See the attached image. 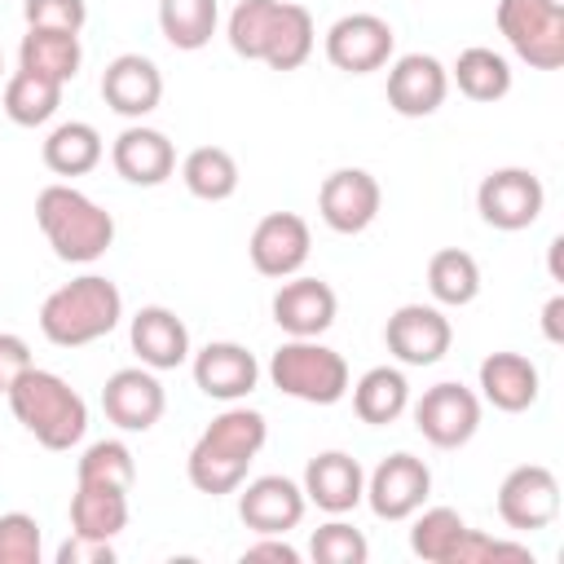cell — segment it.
<instances>
[{
  "label": "cell",
  "instance_id": "43",
  "mask_svg": "<svg viewBox=\"0 0 564 564\" xmlns=\"http://www.w3.org/2000/svg\"><path fill=\"white\" fill-rule=\"evenodd\" d=\"M242 560H273V564H300V551L286 542V533H256V542L242 551Z\"/></svg>",
  "mask_w": 564,
  "mask_h": 564
},
{
  "label": "cell",
  "instance_id": "39",
  "mask_svg": "<svg viewBox=\"0 0 564 564\" xmlns=\"http://www.w3.org/2000/svg\"><path fill=\"white\" fill-rule=\"evenodd\" d=\"M489 560H529L533 564V551L524 542H507V538H489L480 529L467 524V533L458 538L454 546V560L449 564H489Z\"/></svg>",
  "mask_w": 564,
  "mask_h": 564
},
{
  "label": "cell",
  "instance_id": "5",
  "mask_svg": "<svg viewBox=\"0 0 564 564\" xmlns=\"http://www.w3.org/2000/svg\"><path fill=\"white\" fill-rule=\"evenodd\" d=\"M4 397H9L13 419H18L44 449H57V454H62V449L79 445L84 432H88V405H84V397H79L62 375H53V370L31 366Z\"/></svg>",
  "mask_w": 564,
  "mask_h": 564
},
{
  "label": "cell",
  "instance_id": "46",
  "mask_svg": "<svg viewBox=\"0 0 564 564\" xmlns=\"http://www.w3.org/2000/svg\"><path fill=\"white\" fill-rule=\"evenodd\" d=\"M0 70H4V57H0Z\"/></svg>",
  "mask_w": 564,
  "mask_h": 564
},
{
  "label": "cell",
  "instance_id": "36",
  "mask_svg": "<svg viewBox=\"0 0 564 564\" xmlns=\"http://www.w3.org/2000/svg\"><path fill=\"white\" fill-rule=\"evenodd\" d=\"M75 485H106L132 494L137 485V458L123 441H93L75 463Z\"/></svg>",
  "mask_w": 564,
  "mask_h": 564
},
{
  "label": "cell",
  "instance_id": "1",
  "mask_svg": "<svg viewBox=\"0 0 564 564\" xmlns=\"http://www.w3.org/2000/svg\"><path fill=\"white\" fill-rule=\"evenodd\" d=\"M264 441H269V423H264L260 410L238 405V401L225 405V410L198 432V441L189 445V458H185L189 485H194L198 494H207V498L234 494V489L247 480V471H251L256 454L264 449Z\"/></svg>",
  "mask_w": 564,
  "mask_h": 564
},
{
  "label": "cell",
  "instance_id": "13",
  "mask_svg": "<svg viewBox=\"0 0 564 564\" xmlns=\"http://www.w3.org/2000/svg\"><path fill=\"white\" fill-rule=\"evenodd\" d=\"M308 251H313V234H308V220L295 216V212H269L256 220L251 238H247V256H251V269L260 278H295L304 264H308Z\"/></svg>",
  "mask_w": 564,
  "mask_h": 564
},
{
  "label": "cell",
  "instance_id": "21",
  "mask_svg": "<svg viewBox=\"0 0 564 564\" xmlns=\"http://www.w3.org/2000/svg\"><path fill=\"white\" fill-rule=\"evenodd\" d=\"M238 489V520L251 533H291L308 511V498L291 476H256Z\"/></svg>",
  "mask_w": 564,
  "mask_h": 564
},
{
  "label": "cell",
  "instance_id": "25",
  "mask_svg": "<svg viewBox=\"0 0 564 564\" xmlns=\"http://www.w3.org/2000/svg\"><path fill=\"white\" fill-rule=\"evenodd\" d=\"M476 379H480V401H489V405L502 410V414H524V410L538 401V392H542L538 366H533L524 352H511V348L489 352V357L480 361Z\"/></svg>",
  "mask_w": 564,
  "mask_h": 564
},
{
  "label": "cell",
  "instance_id": "45",
  "mask_svg": "<svg viewBox=\"0 0 564 564\" xmlns=\"http://www.w3.org/2000/svg\"><path fill=\"white\" fill-rule=\"evenodd\" d=\"M560 247H564V238H551V278L560 282Z\"/></svg>",
  "mask_w": 564,
  "mask_h": 564
},
{
  "label": "cell",
  "instance_id": "20",
  "mask_svg": "<svg viewBox=\"0 0 564 564\" xmlns=\"http://www.w3.org/2000/svg\"><path fill=\"white\" fill-rule=\"evenodd\" d=\"M101 101H106L115 115L141 123V119L154 115L159 101H163V70H159L154 57H145V53H119V57H110L106 70H101Z\"/></svg>",
  "mask_w": 564,
  "mask_h": 564
},
{
  "label": "cell",
  "instance_id": "34",
  "mask_svg": "<svg viewBox=\"0 0 564 564\" xmlns=\"http://www.w3.org/2000/svg\"><path fill=\"white\" fill-rule=\"evenodd\" d=\"M449 79L458 84L463 97L471 101H502L511 93V62L485 44H471L458 53V62L449 66Z\"/></svg>",
  "mask_w": 564,
  "mask_h": 564
},
{
  "label": "cell",
  "instance_id": "16",
  "mask_svg": "<svg viewBox=\"0 0 564 564\" xmlns=\"http://www.w3.org/2000/svg\"><path fill=\"white\" fill-rule=\"evenodd\" d=\"M269 313H273V322L286 339H322L335 326L339 300H335L330 282L295 273V278H282V286L273 291Z\"/></svg>",
  "mask_w": 564,
  "mask_h": 564
},
{
  "label": "cell",
  "instance_id": "30",
  "mask_svg": "<svg viewBox=\"0 0 564 564\" xmlns=\"http://www.w3.org/2000/svg\"><path fill=\"white\" fill-rule=\"evenodd\" d=\"M128 529V494L106 485H75L70 494V533L84 538H119Z\"/></svg>",
  "mask_w": 564,
  "mask_h": 564
},
{
  "label": "cell",
  "instance_id": "41",
  "mask_svg": "<svg viewBox=\"0 0 564 564\" xmlns=\"http://www.w3.org/2000/svg\"><path fill=\"white\" fill-rule=\"evenodd\" d=\"M31 366H35L31 344H26L22 335H13V330H0V397H4Z\"/></svg>",
  "mask_w": 564,
  "mask_h": 564
},
{
  "label": "cell",
  "instance_id": "42",
  "mask_svg": "<svg viewBox=\"0 0 564 564\" xmlns=\"http://www.w3.org/2000/svg\"><path fill=\"white\" fill-rule=\"evenodd\" d=\"M110 560H115V546L101 542V538L70 533V538L57 546V564H110Z\"/></svg>",
  "mask_w": 564,
  "mask_h": 564
},
{
  "label": "cell",
  "instance_id": "9",
  "mask_svg": "<svg viewBox=\"0 0 564 564\" xmlns=\"http://www.w3.org/2000/svg\"><path fill=\"white\" fill-rule=\"evenodd\" d=\"M542 207H546V185L529 167H494L476 185V212L489 229L520 234L542 216Z\"/></svg>",
  "mask_w": 564,
  "mask_h": 564
},
{
  "label": "cell",
  "instance_id": "22",
  "mask_svg": "<svg viewBox=\"0 0 564 564\" xmlns=\"http://www.w3.org/2000/svg\"><path fill=\"white\" fill-rule=\"evenodd\" d=\"M304 498L326 511V516H348L361 498H366V471L348 449H322L308 458L304 480H300Z\"/></svg>",
  "mask_w": 564,
  "mask_h": 564
},
{
  "label": "cell",
  "instance_id": "40",
  "mask_svg": "<svg viewBox=\"0 0 564 564\" xmlns=\"http://www.w3.org/2000/svg\"><path fill=\"white\" fill-rule=\"evenodd\" d=\"M22 18L26 26H44V31H84L88 22V4L84 0H22Z\"/></svg>",
  "mask_w": 564,
  "mask_h": 564
},
{
  "label": "cell",
  "instance_id": "26",
  "mask_svg": "<svg viewBox=\"0 0 564 564\" xmlns=\"http://www.w3.org/2000/svg\"><path fill=\"white\" fill-rule=\"evenodd\" d=\"M352 388V410L370 427H388L410 410V379L397 366H370Z\"/></svg>",
  "mask_w": 564,
  "mask_h": 564
},
{
  "label": "cell",
  "instance_id": "23",
  "mask_svg": "<svg viewBox=\"0 0 564 564\" xmlns=\"http://www.w3.org/2000/svg\"><path fill=\"white\" fill-rule=\"evenodd\" d=\"M128 344L141 366L150 370H176L189 361V326L167 308V304H145L128 322Z\"/></svg>",
  "mask_w": 564,
  "mask_h": 564
},
{
  "label": "cell",
  "instance_id": "32",
  "mask_svg": "<svg viewBox=\"0 0 564 564\" xmlns=\"http://www.w3.org/2000/svg\"><path fill=\"white\" fill-rule=\"evenodd\" d=\"M427 291L441 308H463L480 295V264L463 247H441L427 260Z\"/></svg>",
  "mask_w": 564,
  "mask_h": 564
},
{
  "label": "cell",
  "instance_id": "37",
  "mask_svg": "<svg viewBox=\"0 0 564 564\" xmlns=\"http://www.w3.org/2000/svg\"><path fill=\"white\" fill-rule=\"evenodd\" d=\"M308 555H313L317 564H366L370 542H366L361 529H352L348 520L335 516V520H326V524L313 529V538H308Z\"/></svg>",
  "mask_w": 564,
  "mask_h": 564
},
{
  "label": "cell",
  "instance_id": "19",
  "mask_svg": "<svg viewBox=\"0 0 564 564\" xmlns=\"http://www.w3.org/2000/svg\"><path fill=\"white\" fill-rule=\"evenodd\" d=\"M449 97V70L432 53H401L388 66V106L401 119H427Z\"/></svg>",
  "mask_w": 564,
  "mask_h": 564
},
{
  "label": "cell",
  "instance_id": "3",
  "mask_svg": "<svg viewBox=\"0 0 564 564\" xmlns=\"http://www.w3.org/2000/svg\"><path fill=\"white\" fill-rule=\"evenodd\" d=\"M35 225L66 264H93L115 242V216L66 181H53L35 194Z\"/></svg>",
  "mask_w": 564,
  "mask_h": 564
},
{
  "label": "cell",
  "instance_id": "12",
  "mask_svg": "<svg viewBox=\"0 0 564 564\" xmlns=\"http://www.w3.org/2000/svg\"><path fill=\"white\" fill-rule=\"evenodd\" d=\"M498 516L516 533H538L560 516V480L542 463H520L498 485Z\"/></svg>",
  "mask_w": 564,
  "mask_h": 564
},
{
  "label": "cell",
  "instance_id": "15",
  "mask_svg": "<svg viewBox=\"0 0 564 564\" xmlns=\"http://www.w3.org/2000/svg\"><path fill=\"white\" fill-rule=\"evenodd\" d=\"M383 344L401 366H436L454 344V326L441 304H401L383 326Z\"/></svg>",
  "mask_w": 564,
  "mask_h": 564
},
{
  "label": "cell",
  "instance_id": "4",
  "mask_svg": "<svg viewBox=\"0 0 564 564\" xmlns=\"http://www.w3.org/2000/svg\"><path fill=\"white\" fill-rule=\"evenodd\" d=\"M123 322V295L110 278L84 273L62 282L57 291L44 295L40 304V335L57 348H84L106 339Z\"/></svg>",
  "mask_w": 564,
  "mask_h": 564
},
{
  "label": "cell",
  "instance_id": "17",
  "mask_svg": "<svg viewBox=\"0 0 564 564\" xmlns=\"http://www.w3.org/2000/svg\"><path fill=\"white\" fill-rule=\"evenodd\" d=\"M101 410L119 432H150L167 410V392L159 383V370H150V366L115 370L101 383Z\"/></svg>",
  "mask_w": 564,
  "mask_h": 564
},
{
  "label": "cell",
  "instance_id": "33",
  "mask_svg": "<svg viewBox=\"0 0 564 564\" xmlns=\"http://www.w3.org/2000/svg\"><path fill=\"white\" fill-rule=\"evenodd\" d=\"M220 26V0H159V31L172 48L198 53Z\"/></svg>",
  "mask_w": 564,
  "mask_h": 564
},
{
  "label": "cell",
  "instance_id": "6",
  "mask_svg": "<svg viewBox=\"0 0 564 564\" xmlns=\"http://www.w3.org/2000/svg\"><path fill=\"white\" fill-rule=\"evenodd\" d=\"M269 383L304 405H335L348 397V361L322 339H286L269 357Z\"/></svg>",
  "mask_w": 564,
  "mask_h": 564
},
{
  "label": "cell",
  "instance_id": "2",
  "mask_svg": "<svg viewBox=\"0 0 564 564\" xmlns=\"http://www.w3.org/2000/svg\"><path fill=\"white\" fill-rule=\"evenodd\" d=\"M225 40L247 62H264L269 70H300L313 57L317 26H313V13L304 4L238 0L229 22H225Z\"/></svg>",
  "mask_w": 564,
  "mask_h": 564
},
{
  "label": "cell",
  "instance_id": "29",
  "mask_svg": "<svg viewBox=\"0 0 564 564\" xmlns=\"http://www.w3.org/2000/svg\"><path fill=\"white\" fill-rule=\"evenodd\" d=\"M62 88H66V84L18 66V70L4 79L0 106H4L9 123H18V128H44V123L57 115V106H62Z\"/></svg>",
  "mask_w": 564,
  "mask_h": 564
},
{
  "label": "cell",
  "instance_id": "27",
  "mask_svg": "<svg viewBox=\"0 0 564 564\" xmlns=\"http://www.w3.org/2000/svg\"><path fill=\"white\" fill-rule=\"evenodd\" d=\"M84 62V44L75 31H44V26H26L22 44H18V66L48 75L57 84H70L79 75Z\"/></svg>",
  "mask_w": 564,
  "mask_h": 564
},
{
  "label": "cell",
  "instance_id": "31",
  "mask_svg": "<svg viewBox=\"0 0 564 564\" xmlns=\"http://www.w3.org/2000/svg\"><path fill=\"white\" fill-rule=\"evenodd\" d=\"M181 181L203 203H225L238 194V159L225 145H194L181 159Z\"/></svg>",
  "mask_w": 564,
  "mask_h": 564
},
{
  "label": "cell",
  "instance_id": "18",
  "mask_svg": "<svg viewBox=\"0 0 564 564\" xmlns=\"http://www.w3.org/2000/svg\"><path fill=\"white\" fill-rule=\"evenodd\" d=\"M379 207H383V189L366 167H335L317 189V212L335 234L370 229Z\"/></svg>",
  "mask_w": 564,
  "mask_h": 564
},
{
  "label": "cell",
  "instance_id": "24",
  "mask_svg": "<svg viewBox=\"0 0 564 564\" xmlns=\"http://www.w3.org/2000/svg\"><path fill=\"white\" fill-rule=\"evenodd\" d=\"M110 163L128 185L154 189L176 172V145L167 141V132L145 128V123H128L115 145H110Z\"/></svg>",
  "mask_w": 564,
  "mask_h": 564
},
{
  "label": "cell",
  "instance_id": "14",
  "mask_svg": "<svg viewBox=\"0 0 564 564\" xmlns=\"http://www.w3.org/2000/svg\"><path fill=\"white\" fill-rule=\"evenodd\" d=\"M189 370H194V388L212 401H247L260 383V361L247 344L238 339H212L198 352H189Z\"/></svg>",
  "mask_w": 564,
  "mask_h": 564
},
{
  "label": "cell",
  "instance_id": "7",
  "mask_svg": "<svg viewBox=\"0 0 564 564\" xmlns=\"http://www.w3.org/2000/svg\"><path fill=\"white\" fill-rule=\"evenodd\" d=\"M494 22L511 53L533 70L564 66V0H498Z\"/></svg>",
  "mask_w": 564,
  "mask_h": 564
},
{
  "label": "cell",
  "instance_id": "44",
  "mask_svg": "<svg viewBox=\"0 0 564 564\" xmlns=\"http://www.w3.org/2000/svg\"><path fill=\"white\" fill-rule=\"evenodd\" d=\"M542 335L546 344H564V295H551L542 304Z\"/></svg>",
  "mask_w": 564,
  "mask_h": 564
},
{
  "label": "cell",
  "instance_id": "38",
  "mask_svg": "<svg viewBox=\"0 0 564 564\" xmlns=\"http://www.w3.org/2000/svg\"><path fill=\"white\" fill-rule=\"evenodd\" d=\"M40 555H44L40 520L26 511H4L0 516V564H40Z\"/></svg>",
  "mask_w": 564,
  "mask_h": 564
},
{
  "label": "cell",
  "instance_id": "11",
  "mask_svg": "<svg viewBox=\"0 0 564 564\" xmlns=\"http://www.w3.org/2000/svg\"><path fill=\"white\" fill-rule=\"evenodd\" d=\"M432 498V467L405 449L379 458V467L366 476V498L379 520H410Z\"/></svg>",
  "mask_w": 564,
  "mask_h": 564
},
{
  "label": "cell",
  "instance_id": "8",
  "mask_svg": "<svg viewBox=\"0 0 564 564\" xmlns=\"http://www.w3.org/2000/svg\"><path fill=\"white\" fill-rule=\"evenodd\" d=\"M480 410H485L480 392H471L458 379H445L414 401V427L436 449H463L480 432Z\"/></svg>",
  "mask_w": 564,
  "mask_h": 564
},
{
  "label": "cell",
  "instance_id": "35",
  "mask_svg": "<svg viewBox=\"0 0 564 564\" xmlns=\"http://www.w3.org/2000/svg\"><path fill=\"white\" fill-rule=\"evenodd\" d=\"M410 520V551L427 564H449L458 538L467 533V520L454 507H419Z\"/></svg>",
  "mask_w": 564,
  "mask_h": 564
},
{
  "label": "cell",
  "instance_id": "28",
  "mask_svg": "<svg viewBox=\"0 0 564 564\" xmlns=\"http://www.w3.org/2000/svg\"><path fill=\"white\" fill-rule=\"evenodd\" d=\"M106 145H101V132L84 119H70V123H57L48 137H44V167L53 176H88L97 163H101Z\"/></svg>",
  "mask_w": 564,
  "mask_h": 564
},
{
  "label": "cell",
  "instance_id": "10",
  "mask_svg": "<svg viewBox=\"0 0 564 564\" xmlns=\"http://www.w3.org/2000/svg\"><path fill=\"white\" fill-rule=\"evenodd\" d=\"M326 62L344 75H370V70H383L392 48H397V31L388 18L379 13H344L326 26Z\"/></svg>",
  "mask_w": 564,
  "mask_h": 564
}]
</instances>
